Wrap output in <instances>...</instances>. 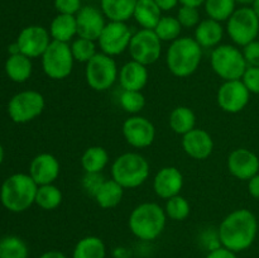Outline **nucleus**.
I'll return each instance as SVG.
<instances>
[{"label": "nucleus", "mask_w": 259, "mask_h": 258, "mask_svg": "<svg viewBox=\"0 0 259 258\" xmlns=\"http://www.w3.org/2000/svg\"><path fill=\"white\" fill-rule=\"evenodd\" d=\"M218 232L223 247L235 253L243 252L254 243L257 237V218L248 209L233 210L222 220Z\"/></svg>", "instance_id": "nucleus-1"}, {"label": "nucleus", "mask_w": 259, "mask_h": 258, "mask_svg": "<svg viewBox=\"0 0 259 258\" xmlns=\"http://www.w3.org/2000/svg\"><path fill=\"white\" fill-rule=\"evenodd\" d=\"M167 215L157 202H142L132 210L128 227L132 234L143 242H152L163 233Z\"/></svg>", "instance_id": "nucleus-2"}, {"label": "nucleus", "mask_w": 259, "mask_h": 258, "mask_svg": "<svg viewBox=\"0 0 259 258\" xmlns=\"http://www.w3.org/2000/svg\"><path fill=\"white\" fill-rule=\"evenodd\" d=\"M202 60V47L191 37H180L171 42L166 52L169 72L180 78L194 75Z\"/></svg>", "instance_id": "nucleus-3"}, {"label": "nucleus", "mask_w": 259, "mask_h": 258, "mask_svg": "<svg viewBox=\"0 0 259 258\" xmlns=\"http://www.w3.org/2000/svg\"><path fill=\"white\" fill-rule=\"evenodd\" d=\"M38 185L29 174H14L8 177L0 189V201L12 212H23L35 204Z\"/></svg>", "instance_id": "nucleus-4"}, {"label": "nucleus", "mask_w": 259, "mask_h": 258, "mask_svg": "<svg viewBox=\"0 0 259 258\" xmlns=\"http://www.w3.org/2000/svg\"><path fill=\"white\" fill-rule=\"evenodd\" d=\"M151 166L144 156L137 152H126L114 159L111 179L124 189H137L148 180Z\"/></svg>", "instance_id": "nucleus-5"}, {"label": "nucleus", "mask_w": 259, "mask_h": 258, "mask_svg": "<svg viewBox=\"0 0 259 258\" xmlns=\"http://www.w3.org/2000/svg\"><path fill=\"white\" fill-rule=\"evenodd\" d=\"M212 71L224 81L242 80L248 68L243 51L237 46L219 45L215 47L210 57Z\"/></svg>", "instance_id": "nucleus-6"}, {"label": "nucleus", "mask_w": 259, "mask_h": 258, "mask_svg": "<svg viewBox=\"0 0 259 258\" xmlns=\"http://www.w3.org/2000/svg\"><path fill=\"white\" fill-rule=\"evenodd\" d=\"M119 77V68L111 56L96 53L85 66V78L88 85L95 91H106Z\"/></svg>", "instance_id": "nucleus-7"}, {"label": "nucleus", "mask_w": 259, "mask_h": 258, "mask_svg": "<svg viewBox=\"0 0 259 258\" xmlns=\"http://www.w3.org/2000/svg\"><path fill=\"white\" fill-rule=\"evenodd\" d=\"M40 58L43 72L52 80H63L73 70L75 60L68 43L52 40Z\"/></svg>", "instance_id": "nucleus-8"}, {"label": "nucleus", "mask_w": 259, "mask_h": 258, "mask_svg": "<svg viewBox=\"0 0 259 258\" xmlns=\"http://www.w3.org/2000/svg\"><path fill=\"white\" fill-rule=\"evenodd\" d=\"M227 33L237 46L244 47L259 34V19L254 10L243 7L235 10L227 22Z\"/></svg>", "instance_id": "nucleus-9"}, {"label": "nucleus", "mask_w": 259, "mask_h": 258, "mask_svg": "<svg viewBox=\"0 0 259 258\" xmlns=\"http://www.w3.org/2000/svg\"><path fill=\"white\" fill-rule=\"evenodd\" d=\"M45 106V98L40 93L35 90L20 91L9 100L8 114L14 123H29L43 113Z\"/></svg>", "instance_id": "nucleus-10"}, {"label": "nucleus", "mask_w": 259, "mask_h": 258, "mask_svg": "<svg viewBox=\"0 0 259 258\" xmlns=\"http://www.w3.org/2000/svg\"><path fill=\"white\" fill-rule=\"evenodd\" d=\"M128 51L132 60L144 66L153 65L162 55V40L154 30L142 28L133 34Z\"/></svg>", "instance_id": "nucleus-11"}, {"label": "nucleus", "mask_w": 259, "mask_h": 258, "mask_svg": "<svg viewBox=\"0 0 259 258\" xmlns=\"http://www.w3.org/2000/svg\"><path fill=\"white\" fill-rule=\"evenodd\" d=\"M132 37L133 33L125 22H109L99 37L98 45L101 52L114 57L128 50Z\"/></svg>", "instance_id": "nucleus-12"}, {"label": "nucleus", "mask_w": 259, "mask_h": 258, "mask_svg": "<svg viewBox=\"0 0 259 258\" xmlns=\"http://www.w3.org/2000/svg\"><path fill=\"white\" fill-rule=\"evenodd\" d=\"M250 93L242 80L224 81L217 93V101L223 111L229 114L240 113L248 105Z\"/></svg>", "instance_id": "nucleus-13"}, {"label": "nucleus", "mask_w": 259, "mask_h": 258, "mask_svg": "<svg viewBox=\"0 0 259 258\" xmlns=\"http://www.w3.org/2000/svg\"><path fill=\"white\" fill-rule=\"evenodd\" d=\"M121 131L126 143L134 148H147L156 139V126L146 116H129L123 123Z\"/></svg>", "instance_id": "nucleus-14"}, {"label": "nucleus", "mask_w": 259, "mask_h": 258, "mask_svg": "<svg viewBox=\"0 0 259 258\" xmlns=\"http://www.w3.org/2000/svg\"><path fill=\"white\" fill-rule=\"evenodd\" d=\"M52 42L50 30L42 25H29L22 29L17 38V45L20 53L29 58L42 57L43 53Z\"/></svg>", "instance_id": "nucleus-15"}, {"label": "nucleus", "mask_w": 259, "mask_h": 258, "mask_svg": "<svg viewBox=\"0 0 259 258\" xmlns=\"http://www.w3.org/2000/svg\"><path fill=\"white\" fill-rule=\"evenodd\" d=\"M227 166L230 175L242 181H249L259 171V158L247 148H237L228 156Z\"/></svg>", "instance_id": "nucleus-16"}, {"label": "nucleus", "mask_w": 259, "mask_h": 258, "mask_svg": "<svg viewBox=\"0 0 259 258\" xmlns=\"http://www.w3.org/2000/svg\"><path fill=\"white\" fill-rule=\"evenodd\" d=\"M77 22V37L88 38V39L98 42L101 32L105 28V15L98 8L86 7L81 8L80 12L76 14Z\"/></svg>", "instance_id": "nucleus-17"}, {"label": "nucleus", "mask_w": 259, "mask_h": 258, "mask_svg": "<svg viewBox=\"0 0 259 258\" xmlns=\"http://www.w3.org/2000/svg\"><path fill=\"white\" fill-rule=\"evenodd\" d=\"M61 172V164L57 157L51 153H39L29 164V176L38 186L55 184Z\"/></svg>", "instance_id": "nucleus-18"}, {"label": "nucleus", "mask_w": 259, "mask_h": 258, "mask_svg": "<svg viewBox=\"0 0 259 258\" xmlns=\"http://www.w3.org/2000/svg\"><path fill=\"white\" fill-rule=\"evenodd\" d=\"M182 148L185 153L194 159H206L214 151V141L209 132L201 128H195L182 136Z\"/></svg>", "instance_id": "nucleus-19"}, {"label": "nucleus", "mask_w": 259, "mask_h": 258, "mask_svg": "<svg viewBox=\"0 0 259 258\" xmlns=\"http://www.w3.org/2000/svg\"><path fill=\"white\" fill-rule=\"evenodd\" d=\"M184 187V175L177 167L166 166L159 169L153 179V190L161 199L168 200L180 195Z\"/></svg>", "instance_id": "nucleus-20"}, {"label": "nucleus", "mask_w": 259, "mask_h": 258, "mask_svg": "<svg viewBox=\"0 0 259 258\" xmlns=\"http://www.w3.org/2000/svg\"><path fill=\"white\" fill-rule=\"evenodd\" d=\"M149 73L147 66L131 60L119 70V82L123 90L142 91L148 83Z\"/></svg>", "instance_id": "nucleus-21"}, {"label": "nucleus", "mask_w": 259, "mask_h": 258, "mask_svg": "<svg viewBox=\"0 0 259 258\" xmlns=\"http://www.w3.org/2000/svg\"><path fill=\"white\" fill-rule=\"evenodd\" d=\"M223 37H224V28L222 23L210 18L201 20L195 28L194 38L202 48L218 47L222 45Z\"/></svg>", "instance_id": "nucleus-22"}, {"label": "nucleus", "mask_w": 259, "mask_h": 258, "mask_svg": "<svg viewBox=\"0 0 259 258\" xmlns=\"http://www.w3.org/2000/svg\"><path fill=\"white\" fill-rule=\"evenodd\" d=\"M50 34L52 40L70 43L77 35L76 15L57 14L50 25Z\"/></svg>", "instance_id": "nucleus-23"}, {"label": "nucleus", "mask_w": 259, "mask_h": 258, "mask_svg": "<svg viewBox=\"0 0 259 258\" xmlns=\"http://www.w3.org/2000/svg\"><path fill=\"white\" fill-rule=\"evenodd\" d=\"M138 0H101V12L110 22H126L133 18Z\"/></svg>", "instance_id": "nucleus-24"}, {"label": "nucleus", "mask_w": 259, "mask_h": 258, "mask_svg": "<svg viewBox=\"0 0 259 258\" xmlns=\"http://www.w3.org/2000/svg\"><path fill=\"white\" fill-rule=\"evenodd\" d=\"M133 18L143 29L153 30L161 20L162 10L154 0H138Z\"/></svg>", "instance_id": "nucleus-25"}, {"label": "nucleus", "mask_w": 259, "mask_h": 258, "mask_svg": "<svg viewBox=\"0 0 259 258\" xmlns=\"http://www.w3.org/2000/svg\"><path fill=\"white\" fill-rule=\"evenodd\" d=\"M32 58L27 57L23 53L10 55L5 62V72L8 77L14 82H25L29 80L33 72Z\"/></svg>", "instance_id": "nucleus-26"}, {"label": "nucleus", "mask_w": 259, "mask_h": 258, "mask_svg": "<svg viewBox=\"0 0 259 258\" xmlns=\"http://www.w3.org/2000/svg\"><path fill=\"white\" fill-rule=\"evenodd\" d=\"M169 128L180 136H185L186 133L196 128V115L194 110L189 106L180 105L176 106L171 111L168 118Z\"/></svg>", "instance_id": "nucleus-27"}, {"label": "nucleus", "mask_w": 259, "mask_h": 258, "mask_svg": "<svg viewBox=\"0 0 259 258\" xmlns=\"http://www.w3.org/2000/svg\"><path fill=\"white\" fill-rule=\"evenodd\" d=\"M81 167L88 174H101L109 163V153L104 147L91 146L81 156Z\"/></svg>", "instance_id": "nucleus-28"}, {"label": "nucleus", "mask_w": 259, "mask_h": 258, "mask_svg": "<svg viewBox=\"0 0 259 258\" xmlns=\"http://www.w3.org/2000/svg\"><path fill=\"white\" fill-rule=\"evenodd\" d=\"M124 196V187L120 186L116 181L105 180L99 191L94 196L96 204L103 209H113L118 206Z\"/></svg>", "instance_id": "nucleus-29"}, {"label": "nucleus", "mask_w": 259, "mask_h": 258, "mask_svg": "<svg viewBox=\"0 0 259 258\" xmlns=\"http://www.w3.org/2000/svg\"><path fill=\"white\" fill-rule=\"evenodd\" d=\"M106 245L96 235L83 237L76 243L72 250V258H105Z\"/></svg>", "instance_id": "nucleus-30"}, {"label": "nucleus", "mask_w": 259, "mask_h": 258, "mask_svg": "<svg viewBox=\"0 0 259 258\" xmlns=\"http://www.w3.org/2000/svg\"><path fill=\"white\" fill-rule=\"evenodd\" d=\"M62 200V191L55 184L38 186L37 195H35V205H38L40 209L47 210V211L57 209Z\"/></svg>", "instance_id": "nucleus-31"}, {"label": "nucleus", "mask_w": 259, "mask_h": 258, "mask_svg": "<svg viewBox=\"0 0 259 258\" xmlns=\"http://www.w3.org/2000/svg\"><path fill=\"white\" fill-rule=\"evenodd\" d=\"M204 5L207 17L220 23L228 22L233 13L237 10L235 0H206Z\"/></svg>", "instance_id": "nucleus-32"}, {"label": "nucleus", "mask_w": 259, "mask_h": 258, "mask_svg": "<svg viewBox=\"0 0 259 258\" xmlns=\"http://www.w3.org/2000/svg\"><path fill=\"white\" fill-rule=\"evenodd\" d=\"M29 249L23 239L9 235L0 240V258H28Z\"/></svg>", "instance_id": "nucleus-33"}, {"label": "nucleus", "mask_w": 259, "mask_h": 258, "mask_svg": "<svg viewBox=\"0 0 259 258\" xmlns=\"http://www.w3.org/2000/svg\"><path fill=\"white\" fill-rule=\"evenodd\" d=\"M154 33L162 42H174L181 34L182 25L176 17H162L154 28Z\"/></svg>", "instance_id": "nucleus-34"}, {"label": "nucleus", "mask_w": 259, "mask_h": 258, "mask_svg": "<svg viewBox=\"0 0 259 258\" xmlns=\"http://www.w3.org/2000/svg\"><path fill=\"white\" fill-rule=\"evenodd\" d=\"M167 218L175 222H182L187 219L191 214V205L189 200L182 195H176L171 199L166 200V206H164Z\"/></svg>", "instance_id": "nucleus-35"}, {"label": "nucleus", "mask_w": 259, "mask_h": 258, "mask_svg": "<svg viewBox=\"0 0 259 258\" xmlns=\"http://www.w3.org/2000/svg\"><path fill=\"white\" fill-rule=\"evenodd\" d=\"M70 47L75 62L85 63V65L98 53L95 40L88 39V38L77 37L71 42Z\"/></svg>", "instance_id": "nucleus-36"}, {"label": "nucleus", "mask_w": 259, "mask_h": 258, "mask_svg": "<svg viewBox=\"0 0 259 258\" xmlns=\"http://www.w3.org/2000/svg\"><path fill=\"white\" fill-rule=\"evenodd\" d=\"M119 103L124 111L132 115H138L146 106V98L142 91L123 90L119 96Z\"/></svg>", "instance_id": "nucleus-37"}, {"label": "nucleus", "mask_w": 259, "mask_h": 258, "mask_svg": "<svg viewBox=\"0 0 259 258\" xmlns=\"http://www.w3.org/2000/svg\"><path fill=\"white\" fill-rule=\"evenodd\" d=\"M177 19H179L180 24L182 28H196L201 20H200V13L199 8L186 7V5H181V8L177 12Z\"/></svg>", "instance_id": "nucleus-38"}, {"label": "nucleus", "mask_w": 259, "mask_h": 258, "mask_svg": "<svg viewBox=\"0 0 259 258\" xmlns=\"http://www.w3.org/2000/svg\"><path fill=\"white\" fill-rule=\"evenodd\" d=\"M105 180L106 179L101 174H88V172H85V175H83L82 177V182H81V184H82L83 191H85L89 196L94 197Z\"/></svg>", "instance_id": "nucleus-39"}, {"label": "nucleus", "mask_w": 259, "mask_h": 258, "mask_svg": "<svg viewBox=\"0 0 259 258\" xmlns=\"http://www.w3.org/2000/svg\"><path fill=\"white\" fill-rule=\"evenodd\" d=\"M199 240H200V244H201L207 252L222 247L219 232H218V229H214V228H209V229L202 230V232L200 233Z\"/></svg>", "instance_id": "nucleus-40"}, {"label": "nucleus", "mask_w": 259, "mask_h": 258, "mask_svg": "<svg viewBox=\"0 0 259 258\" xmlns=\"http://www.w3.org/2000/svg\"><path fill=\"white\" fill-rule=\"evenodd\" d=\"M242 81L250 94H259V67L248 66Z\"/></svg>", "instance_id": "nucleus-41"}, {"label": "nucleus", "mask_w": 259, "mask_h": 258, "mask_svg": "<svg viewBox=\"0 0 259 258\" xmlns=\"http://www.w3.org/2000/svg\"><path fill=\"white\" fill-rule=\"evenodd\" d=\"M82 0H55V9L58 14L76 15L82 8Z\"/></svg>", "instance_id": "nucleus-42"}, {"label": "nucleus", "mask_w": 259, "mask_h": 258, "mask_svg": "<svg viewBox=\"0 0 259 258\" xmlns=\"http://www.w3.org/2000/svg\"><path fill=\"white\" fill-rule=\"evenodd\" d=\"M243 55L248 66L259 67V40H253L243 47Z\"/></svg>", "instance_id": "nucleus-43"}, {"label": "nucleus", "mask_w": 259, "mask_h": 258, "mask_svg": "<svg viewBox=\"0 0 259 258\" xmlns=\"http://www.w3.org/2000/svg\"><path fill=\"white\" fill-rule=\"evenodd\" d=\"M205 258H238V257H237V253L222 245V247L217 248V249L207 252L206 257Z\"/></svg>", "instance_id": "nucleus-44"}, {"label": "nucleus", "mask_w": 259, "mask_h": 258, "mask_svg": "<svg viewBox=\"0 0 259 258\" xmlns=\"http://www.w3.org/2000/svg\"><path fill=\"white\" fill-rule=\"evenodd\" d=\"M248 191H249L250 196L259 200V174L253 176L252 179L248 181Z\"/></svg>", "instance_id": "nucleus-45"}, {"label": "nucleus", "mask_w": 259, "mask_h": 258, "mask_svg": "<svg viewBox=\"0 0 259 258\" xmlns=\"http://www.w3.org/2000/svg\"><path fill=\"white\" fill-rule=\"evenodd\" d=\"M113 257L114 258H131L132 250L129 248L124 247V245H119L113 249Z\"/></svg>", "instance_id": "nucleus-46"}, {"label": "nucleus", "mask_w": 259, "mask_h": 258, "mask_svg": "<svg viewBox=\"0 0 259 258\" xmlns=\"http://www.w3.org/2000/svg\"><path fill=\"white\" fill-rule=\"evenodd\" d=\"M154 2L161 8L162 12H168V10H172L179 4L180 0H154Z\"/></svg>", "instance_id": "nucleus-47"}, {"label": "nucleus", "mask_w": 259, "mask_h": 258, "mask_svg": "<svg viewBox=\"0 0 259 258\" xmlns=\"http://www.w3.org/2000/svg\"><path fill=\"white\" fill-rule=\"evenodd\" d=\"M39 258H67V255L63 252H60V250L52 249L42 253V254L39 255Z\"/></svg>", "instance_id": "nucleus-48"}, {"label": "nucleus", "mask_w": 259, "mask_h": 258, "mask_svg": "<svg viewBox=\"0 0 259 258\" xmlns=\"http://www.w3.org/2000/svg\"><path fill=\"white\" fill-rule=\"evenodd\" d=\"M206 0H180L181 5H186V7H192V8H199L201 5L205 4Z\"/></svg>", "instance_id": "nucleus-49"}, {"label": "nucleus", "mask_w": 259, "mask_h": 258, "mask_svg": "<svg viewBox=\"0 0 259 258\" xmlns=\"http://www.w3.org/2000/svg\"><path fill=\"white\" fill-rule=\"evenodd\" d=\"M237 3H239V4H243L244 7H248V5H253V3L255 2V0H235Z\"/></svg>", "instance_id": "nucleus-50"}, {"label": "nucleus", "mask_w": 259, "mask_h": 258, "mask_svg": "<svg viewBox=\"0 0 259 258\" xmlns=\"http://www.w3.org/2000/svg\"><path fill=\"white\" fill-rule=\"evenodd\" d=\"M252 9L254 10V13H255V14H257V17H258V19H259V0H255V2L253 3Z\"/></svg>", "instance_id": "nucleus-51"}, {"label": "nucleus", "mask_w": 259, "mask_h": 258, "mask_svg": "<svg viewBox=\"0 0 259 258\" xmlns=\"http://www.w3.org/2000/svg\"><path fill=\"white\" fill-rule=\"evenodd\" d=\"M4 156H5L4 148H3V146H2V144H0V163H2V162L4 161Z\"/></svg>", "instance_id": "nucleus-52"}]
</instances>
